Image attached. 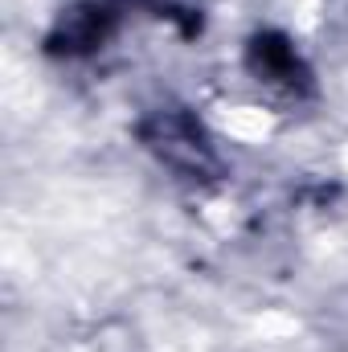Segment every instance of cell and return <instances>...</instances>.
<instances>
[{
	"instance_id": "3957f363",
	"label": "cell",
	"mask_w": 348,
	"mask_h": 352,
	"mask_svg": "<svg viewBox=\"0 0 348 352\" xmlns=\"http://www.w3.org/2000/svg\"><path fill=\"white\" fill-rule=\"evenodd\" d=\"M246 70L259 87L287 94V98H307L316 90L312 66L303 62V54L295 50V41L279 29H262L246 41Z\"/></svg>"
},
{
	"instance_id": "6da1fadb",
	"label": "cell",
	"mask_w": 348,
	"mask_h": 352,
	"mask_svg": "<svg viewBox=\"0 0 348 352\" xmlns=\"http://www.w3.org/2000/svg\"><path fill=\"white\" fill-rule=\"evenodd\" d=\"M135 135L180 180L209 184V180H217L226 173V164L217 156V144L209 140L205 123L193 111H184V107H156V111H148L135 123Z\"/></svg>"
},
{
	"instance_id": "7a4b0ae2",
	"label": "cell",
	"mask_w": 348,
	"mask_h": 352,
	"mask_svg": "<svg viewBox=\"0 0 348 352\" xmlns=\"http://www.w3.org/2000/svg\"><path fill=\"white\" fill-rule=\"evenodd\" d=\"M123 12L127 8L119 0H78V4H70L54 21V29L45 37V54L50 58H66V62L90 58L94 50H102L119 33Z\"/></svg>"
}]
</instances>
